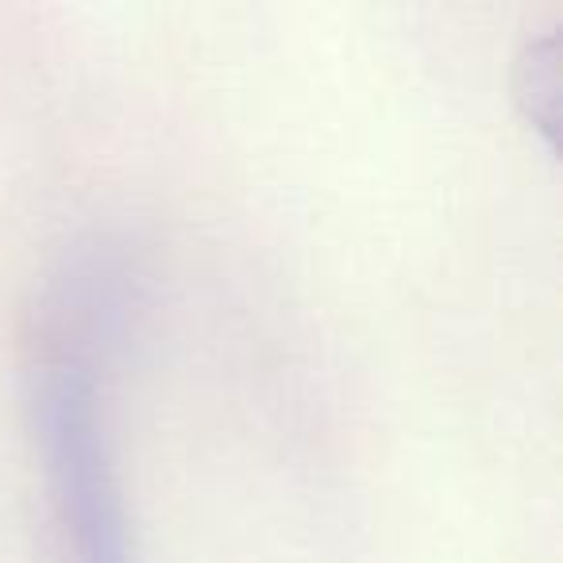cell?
I'll return each instance as SVG.
<instances>
[{
    "mask_svg": "<svg viewBox=\"0 0 563 563\" xmlns=\"http://www.w3.org/2000/svg\"><path fill=\"white\" fill-rule=\"evenodd\" d=\"M120 278V266L104 255L78 258L63 274L27 394L66 563H135L104 401V355L124 317Z\"/></svg>",
    "mask_w": 563,
    "mask_h": 563,
    "instance_id": "1",
    "label": "cell"
},
{
    "mask_svg": "<svg viewBox=\"0 0 563 563\" xmlns=\"http://www.w3.org/2000/svg\"><path fill=\"white\" fill-rule=\"evenodd\" d=\"M521 81V97L529 101V117L537 120L540 128L552 132L555 128V112H560V35H544V40H532L521 55V66H517Z\"/></svg>",
    "mask_w": 563,
    "mask_h": 563,
    "instance_id": "2",
    "label": "cell"
}]
</instances>
